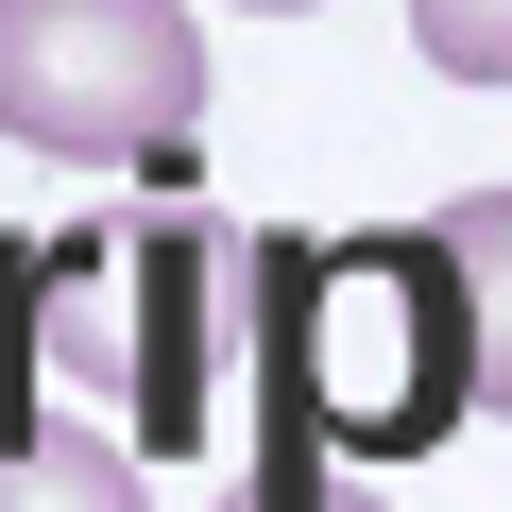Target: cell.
Wrapping results in <instances>:
<instances>
[{"mask_svg": "<svg viewBox=\"0 0 512 512\" xmlns=\"http://www.w3.org/2000/svg\"><path fill=\"white\" fill-rule=\"evenodd\" d=\"M222 512H393L376 478H342L325 444H291V427H256V478L222 495Z\"/></svg>", "mask_w": 512, "mask_h": 512, "instance_id": "obj_6", "label": "cell"}, {"mask_svg": "<svg viewBox=\"0 0 512 512\" xmlns=\"http://www.w3.org/2000/svg\"><path fill=\"white\" fill-rule=\"evenodd\" d=\"M0 137L69 171H188L205 137L188 0H0Z\"/></svg>", "mask_w": 512, "mask_h": 512, "instance_id": "obj_3", "label": "cell"}, {"mask_svg": "<svg viewBox=\"0 0 512 512\" xmlns=\"http://www.w3.org/2000/svg\"><path fill=\"white\" fill-rule=\"evenodd\" d=\"M256 342V239L205 205H120L0 239V427H35L52 393L120 410L137 461H188L222 427V359Z\"/></svg>", "mask_w": 512, "mask_h": 512, "instance_id": "obj_1", "label": "cell"}, {"mask_svg": "<svg viewBox=\"0 0 512 512\" xmlns=\"http://www.w3.org/2000/svg\"><path fill=\"white\" fill-rule=\"evenodd\" d=\"M256 427L325 444L342 478H410L427 444H461L478 393V308L444 222H325V239H256Z\"/></svg>", "mask_w": 512, "mask_h": 512, "instance_id": "obj_2", "label": "cell"}, {"mask_svg": "<svg viewBox=\"0 0 512 512\" xmlns=\"http://www.w3.org/2000/svg\"><path fill=\"white\" fill-rule=\"evenodd\" d=\"M256 18H308V0H256Z\"/></svg>", "mask_w": 512, "mask_h": 512, "instance_id": "obj_8", "label": "cell"}, {"mask_svg": "<svg viewBox=\"0 0 512 512\" xmlns=\"http://www.w3.org/2000/svg\"><path fill=\"white\" fill-rule=\"evenodd\" d=\"M410 52L444 86H512V0H410Z\"/></svg>", "mask_w": 512, "mask_h": 512, "instance_id": "obj_7", "label": "cell"}, {"mask_svg": "<svg viewBox=\"0 0 512 512\" xmlns=\"http://www.w3.org/2000/svg\"><path fill=\"white\" fill-rule=\"evenodd\" d=\"M444 256H461V308H478V393H495V427H512V171H495L478 205H444Z\"/></svg>", "mask_w": 512, "mask_h": 512, "instance_id": "obj_5", "label": "cell"}, {"mask_svg": "<svg viewBox=\"0 0 512 512\" xmlns=\"http://www.w3.org/2000/svg\"><path fill=\"white\" fill-rule=\"evenodd\" d=\"M0 512H154V478H137V444L35 410V427H0Z\"/></svg>", "mask_w": 512, "mask_h": 512, "instance_id": "obj_4", "label": "cell"}]
</instances>
